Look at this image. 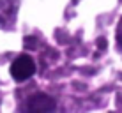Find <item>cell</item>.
Returning a JSON list of instances; mask_svg holds the SVG:
<instances>
[{"label": "cell", "instance_id": "6da1fadb", "mask_svg": "<svg viewBox=\"0 0 122 113\" xmlns=\"http://www.w3.org/2000/svg\"><path fill=\"white\" fill-rule=\"evenodd\" d=\"M34 73H36V64H34L32 57H28V55H20L11 64V76L16 81H25Z\"/></svg>", "mask_w": 122, "mask_h": 113}, {"label": "cell", "instance_id": "7a4b0ae2", "mask_svg": "<svg viewBox=\"0 0 122 113\" xmlns=\"http://www.w3.org/2000/svg\"><path fill=\"white\" fill-rule=\"evenodd\" d=\"M27 110L28 111H51V110H55V101L48 94L39 92V94H34L28 99Z\"/></svg>", "mask_w": 122, "mask_h": 113}]
</instances>
